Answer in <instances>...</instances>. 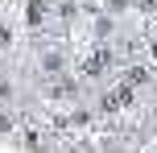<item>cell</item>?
Listing matches in <instances>:
<instances>
[{
    "label": "cell",
    "instance_id": "obj_1",
    "mask_svg": "<svg viewBox=\"0 0 157 153\" xmlns=\"http://www.w3.org/2000/svg\"><path fill=\"white\" fill-rule=\"evenodd\" d=\"M29 25H41V4H29Z\"/></svg>",
    "mask_w": 157,
    "mask_h": 153
},
{
    "label": "cell",
    "instance_id": "obj_2",
    "mask_svg": "<svg viewBox=\"0 0 157 153\" xmlns=\"http://www.w3.org/2000/svg\"><path fill=\"white\" fill-rule=\"evenodd\" d=\"M153 58H157V37H153Z\"/></svg>",
    "mask_w": 157,
    "mask_h": 153
}]
</instances>
